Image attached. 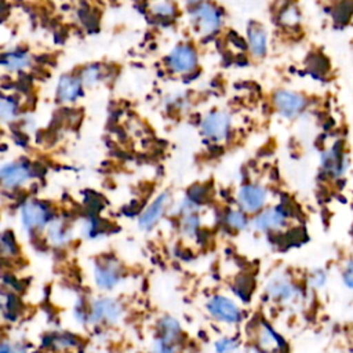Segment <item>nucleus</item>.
Instances as JSON below:
<instances>
[{"instance_id": "obj_1", "label": "nucleus", "mask_w": 353, "mask_h": 353, "mask_svg": "<svg viewBox=\"0 0 353 353\" xmlns=\"http://www.w3.org/2000/svg\"><path fill=\"white\" fill-rule=\"evenodd\" d=\"M350 167V156L343 141H335L320 157V170L323 175L332 181L343 179Z\"/></svg>"}, {"instance_id": "obj_5", "label": "nucleus", "mask_w": 353, "mask_h": 353, "mask_svg": "<svg viewBox=\"0 0 353 353\" xmlns=\"http://www.w3.org/2000/svg\"><path fill=\"white\" fill-rule=\"evenodd\" d=\"M88 309V321L94 324H113L123 314V306L120 305V302L112 298H99L94 301Z\"/></svg>"}, {"instance_id": "obj_23", "label": "nucleus", "mask_w": 353, "mask_h": 353, "mask_svg": "<svg viewBox=\"0 0 353 353\" xmlns=\"http://www.w3.org/2000/svg\"><path fill=\"white\" fill-rule=\"evenodd\" d=\"M226 223L232 228V229H236V230H243L247 228L248 225V219L245 216V214L243 211H236V210H232L226 214V218H225Z\"/></svg>"}, {"instance_id": "obj_28", "label": "nucleus", "mask_w": 353, "mask_h": 353, "mask_svg": "<svg viewBox=\"0 0 353 353\" xmlns=\"http://www.w3.org/2000/svg\"><path fill=\"white\" fill-rule=\"evenodd\" d=\"M341 279L343 285L353 291V258L347 259L343 266H342V272H341Z\"/></svg>"}, {"instance_id": "obj_11", "label": "nucleus", "mask_w": 353, "mask_h": 353, "mask_svg": "<svg viewBox=\"0 0 353 353\" xmlns=\"http://www.w3.org/2000/svg\"><path fill=\"white\" fill-rule=\"evenodd\" d=\"M229 125H230V117L225 112H212L204 119L201 124V130L207 138L214 141H221L228 135Z\"/></svg>"}, {"instance_id": "obj_6", "label": "nucleus", "mask_w": 353, "mask_h": 353, "mask_svg": "<svg viewBox=\"0 0 353 353\" xmlns=\"http://www.w3.org/2000/svg\"><path fill=\"white\" fill-rule=\"evenodd\" d=\"M121 266L113 259H105L94 266V281L99 290H112L121 281Z\"/></svg>"}, {"instance_id": "obj_4", "label": "nucleus", "mask_w": 353, "mask_h": 353, "mask_svg": "<svg viewBox=\"0 0 353 353\" xmlns=\"http://www.w3.org/2000/svg\"><path fill=\"white\" fill-rule=\"evenodd\" d=\"M274 105L283 117L295 119L305 112L307 108V101L296 91L279 90L274 94Z\"/></svg>"}, {"instance_id": "obj_7", "label": "nucleus", "mask_w": 353, "mask_h": 353, "mask_svg": "<svg viewBox=\"0 0 353 353\" xmlns=\"http://www.w3.org/2000/svg\"><path fill=\"white\" fill-rule=\"evenodd\" d=\"M268 200V192L258 185H244L237 193V203L244 212H258Z\"/></svg>"}, {"instance_id": "obj_26", "label": "nucleus", "mask_w": 353, "mask_h": 353, "mask_svg": "<svg viewBox=\"0 0 353 353\" xmlns=\"http://www.w3.org/2000/svg\"><path fill=\"white\" fill-rule=\"evenodd\" d=\"M176 343L168 342L160 336H157L152 346V353H176Z\"/></svg>"}, {"instance_id": "obj_19", "label": "nucleus", "mask_w": 353, "mask_h": 353, "mask_svg": "<svg viewBox=\"0 0 353 353\" xmlns=\"http://www.w3.org/2000/svg\"><path fill=\"white\" fill-rule=\"evenodd\" d=\"M47 236H48V240L54 245H62V244H66L70 240L72 233H70V229L62 221H55L54 219L48 225Z\"/></svg>"}, {"instance_id": "obj_16", "label": "nucleus", "mask_w": 353, "mask_h": 353, "mask_svg": "<svg viewBox=\"0 0 353 353\" xmlns=\"http://www.w3.org/2000/svg\"><path fill=\"white\" fill-rule=\"evenodd\" d=\"M80 83L81 80L73 76H62L58 81L57 94L62 102H72L80 94Z\"/></svg>"}, {"instance_id": "obj_34", "label": "nucleus", "mask_w": 353, "mask_h": 353, "mask_svg": "<svg viewBox=\"0 0 353 353\" xmlns=\"http://www.w3.org/2000/svg\"><path fill=\"white\" fill-rule=\"evenodd\" d=\"M200 1H203V0H189V3H192V4H196V3H200Z\"/></svg>"}, {"instance_id": "obj_2", "label": "nucleus", "mask_w": 353, "mask_h": 353, "mask_svg": "<svg viewBox=\"0 0 353 353\" xmlns=\"http://www.w3.org/2000/svg\"><path fill=\"white\" fill-rule=\"evenodd\" d=\"M265 291L270 299L283 305L291 303L299 296L298 285H295L291 277L285 273H279L270 277L265 287Z\"/></svg>"}, {"instance_id": "obj_20", "label": "nucleus", "mask_w": 353, "mask_h": 353, "mask_svg": "<svg viewBox=\"0 0 353 353\" xmlns=\"http://www.w3.org/2000/svg\"><path fill=\"white\" fill-rule=\"evenodd\" d=\"M1 313L3 317L8 321H15L18 313H19V302L11 292L1 294Z\"/></svg>"}, {"instance_id": "obj_12", "label": "nucleus", "mask_w": 353, "mask_h": 353, "mask_svg": "<svg viewBox=\"0 0 353 353\" xmlns=\"http://www.w3.org/2000/svg\"><path fill=\"white\" fill-rule=\"evenodd\" d=\"M196 52L190 46H178L168 55L167 63L175 73H186L196 66Z\"/></svg>"}, {"instance_id": "obj_24", "label": "nucleus", "mask_w": 353, "mask_h": 353, "mask_svg": "<svg viewBox=\"0 0 353 353\" xmlns=\"http://www.w3.org/2000/svg\"><path fill=\"white\" fill-rule=\"evenodd\" d=\"M215 353H234L239 347V343L236 339L223 336L215 342Z\"/></svg>"}, {"instance_id": "obj_10", "label": "nucleus", "mask_w": 353, "mask_h": 353, "mask_svg": "<svg viewBox=\"0 0 353 353\" xmlns=\"http://www.w3.org/2000/svg\"><path fill=\"white\" fill-rule=\"evenodd\" d=\"M288 211L283 207H273L259 212L254 219L255 229L261 232H276L287 225Z\"/></svg>"}, {"instance_id": "obj_32", "label": "nucleus", "mask_w": 353, "mask_h": 353, "mask_svg": "<svg viewBox=\"0 0 353 353\" xmlns=\"http://www.w3.org/2000/svg\"><path fill=\"white\" fill-rule=\"evenodd\" d=\"M0 353H26L25 347L19 343H10L7 341H4L1 343V350Z\"/></svg>"}, {"instance_id": "obj_17", "label": "nucleus", "mask_w": 353, "mask_h": 353, "mask_svg": "<svg viewBox=\"0 0 353 353\" xmlns=\"http://www.w3.org/2000/svg\"><path fill=\"white\" fill-rule=\"evenodd\" d=\"M157 327H159L160 338L178 345L179 338H181V325L176 319H174L171 316H165L159 321Z\"/></svg>"}, {"instance_id": "obj_31", "label": "nucleus", "mask_w": 353, "mask_h": 353, "mask_svg": "<svg viewBox=\"0 0 353 353\" xmlns=\"http://www.w3.org/2000/svg\"><path fill=\"white\" fill-rule=\"evenodd\" d=\"M280 19L283 21L284 25H288V26H294L299 22L301 19V15L298 12V10L295 7H288L280 17Z\"/></svg>"}, {"instance_id": "obj_27", "label": "nucleus", "mask_w": 353, "mask_h": 353, "mask_svg": "<svg viewBox=\"0 0 353 353\" xmlns=\"http://www.w3.org/2000/svg\"><path fill=\"white\" fill-rule=\"evenodd\" d=\"M0 113H1L3 120L10 121L17 116V105L10 98H1Z\"/></svg>"}, {"instance_id": "obj_29", "label": "nucleus", "mask_w": 353, "mask_h": 353, "mask_svg": "<svg viewBox=\"0 0 353 353\" xmlns=\"http://www.w3.org/2000/svg\"><path fill=\"white\" fill-rule=\"evenodd\" d=\"M199 225H200V219L197 215H194L193 212L192 214H186L183 221H182V230L185 234H194L199 229Z\"/></svg>"}, {"instance_id": "obj_33", "label": "nucleus", "mask_w": 353, "mask_h": 353, "mask_svg": "<svg viewBox=\"0 0 353 353\" xmlns=\"http://www.w3.org/2000/svg\"><path fill=\"white\" fill-rule=\"evenodd\" d=\"M154 11H156L157 14H160V15H171L174 10H172V7H171L170 4L161 3V4H157V6L154 7Z\"/></svg>"}, {"instance_id": "obj_15", "label": "nucleus", "mask_w": 353, "mask_h": 353, "mask_svg": "<svg viewBox=\"0 0 353 353\" xmlns=\"http://www.w3.org/2000/svg\"><path fill=\"white\" fill-rule=\"evenodd\" d=\"M256 343L261 353H281L285 347L283 338L265 323H262L259 328V336Z\"/></svg>"}, {"instance_id": "obj_18", "label": "nucleus", "mask_w": 353, "mask_h": 353, "mask_svg": "<svg viewBox=\"0 0 353 353\" xmlns=\"http://www.w3.org/2000/svg\"><path fill=\"white\" fill-rule=\"evenodd\" d=\"M248 44L250 50L255 57H262L266 52L268 37L263 29L258 26H251L248 29Z\"/></svg>"}, {"instance_id": "obj_9", "label": "nucleus", "mask_w": 353, "mask_h": 353, "mask_svg": "<svg viewBox=\"0 0 353 353\" xmlns=\"http://www.w3.org/2000/svg\"><path fill=\"white\" fill-rule=\"evenodd\" d=\"M192 21L200 29L201 33L211 34L218 30L221 25V14L219 11L210 4H199L192 11Z\"/></svg>"}, {"instance_id": "obj_30", "label": "nucleus", "mask_w": 353, "mask_h": 353, "mask_svg": "<svg viewBox=\"0 0 353 353\" xmlns=\"http://www.w3.org/2000/svg\"><path fill=\"white\" fill-rule=\"evenodd\" d=\"M99 76H101V73L97 66H88L81 73V83L85 85H92L94 83L98 81Z\"/></svg>"}, {"instance_id": "obj_8", "label": "nucleus", "mask_w": 353, "mask_h": 353, "mask_svg": "<svg viewBox=\"0 0 353 353\" xmlns=\"http://www.w3.org/2000/svg\"><path fill=\"white\" fill-rule=\"evenodd\" d=\"M48 208L37 201H28L21 208V222L26 230H36L48 223Z\"/></svg>"}, {"instance_id": "obj_25", "label": "nucleus", "mask_w": 353, "mask_h": 353, "mask_svg": "<svg viewBox=\"0 0 353 353\" xmlns=\"http://www.w3.org/2000/svg\"><path fill=\"white\" fill-rule=\"evenodd\" d=\"M1 251H3L4 256L17 255L18 247H17V243L14 240L12 233H8V232L3 233V236H1Z\"/></svg>"}, {"instance_id": "obj_13", "label": "nucleus", "mask_w": 353, "mask_h": 353, "mask_svg": "<svg viewBox=\"0 0 353 353\" xmlns=\"http://www.w3.org/2000/svg\"><path fill=\"white\" fill-rule=\"evenodd\" d=\"M170 201V194L167 192H163L156 197V200L141 214L138 225L142 230H150L159 219L163 216L167 205Z\"/></svg>"}, {"instance_id": "obj_22", "label": "nucleus", "mask_w": 353, "mask_h": 353, "mask_svg": "<svg viewBox=\"0 0 353 353\" xmlns=\"http://www.w3.org/2000/svg\"><path fill=\"white\" fill-rule=\"evenodd\" d=\"M327 281H328V273L324 269L317 268L307 274V285L313 290H320L325 287Z\"/></svg>"}, {"instance_id": "obj_21", "label": "nucleus", "mask_w": 353, "mask_h": 353, "mask_svg": "<svg viewBox=\"0 0 353 353\" xmlns=\"http://www.w3.org/2000/svg\"><path fill=\"white\" fill-rule=\"evenodd\" d=\"M3 65L10 70H21L29 65V57L25 52H10L3 57Z\"/></svg>"}, {"instance_id": "obj_3", "label": "nucleus", "mask_w": 353, "mask_h": 353, "mask_svg": "<svg viewBox=\"0 0 353 353\" xmlns=\"http://www.w3.org/2000/svg\"><path fill=\"white\" fill-rule=\"evenodd\" d=\"M207 310L215 320L226 324H237L243 317L239 306L223 295L211 296L207 302Z\"/></svg>"}, {"instance_id": "obj_14", "label": "nucleus", "mask_w": 353, "mask_h": 353, "mask_svg": "<svg viewBox=\"0 0 353 353\" xmlns=\"http://www.w3.org/2000/svg\"><path fill=\"white\" fill-rule=\"evenodd\" d=\"M0 175L3 186L12 189L25 183L29 179L30 172L29 168L22 163H10L1 168Z\"/></svg>"}]
</instances>
